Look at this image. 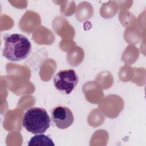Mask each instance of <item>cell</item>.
<instances>
[{"mask_svg":"<svg viewBox=\"0 0 146 146\" xmlns=\"http://www.w3.org/2000/svg\"><path fill=\"white\" fill-rule=\"evenodd\" d=\"M31 51L29 39L20 34H6L4 36L3 56L10 61L18 62L25 59Z\"/></svg>","mask_w":146,"mask_h":146,"instance_id":"1","label":"cell"},{"mask_svg":"<svg viewBox=\"0 0 146 146\" xmlns=\"http://www.w3.org/2000/svg\"><path fill=\"white\" fill-rule=\"evenodd\" d=\"M53 81L54 87L58 91L69 94L76 86L79 79L75 70L69 69L58 72L54 76Z\"/></svg>","mask_w":146,"mask_h":146,"instance_id":"3","label":"cell"},{"mask_svg":"<svg viewBox=\"0 0 146 146\" xmlns=\"http://www.w3.org/2000/svg\"><path fill=\"white\" fill-rule=\"evenodd\" d=\"M28 145H52L54 146L52 140L48 136L42 133L36 134L29 140Z\"/></svg>","mask_w":146,"mask_h":146,"instance_id":"5","label":"cell"},{"mask_svg":"<svg viewBox=\"0 0 146 146\" xmlns=\"http://www.w3.org/2000/svg\"><path fill=\"white\" fill-rule=\"evenodd\" d=\"M50 117L45 109L30 108L25 113L22 119L23 127L33 134L44 133L50 127Z\"/></svg>","mask_w":146,"mask_h":146,"instance_id":"2","label":"cell"},{"mask_svg":"<svg viewBox=\"0 0 146 146\" xmlns=\"http://www.w3.org/2000/svg\"><path fill=\"white\" fill-rule=\"evenodd\" d=\"M51 119L56 127L61 129L68 128L74 121V116L71 110L63 106H58L52 110Z\"/></svg>","mask_w":146,"mask_h":146,"instance_id":"4","label":"cell"}]
</instances>
